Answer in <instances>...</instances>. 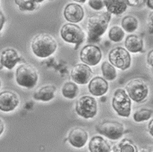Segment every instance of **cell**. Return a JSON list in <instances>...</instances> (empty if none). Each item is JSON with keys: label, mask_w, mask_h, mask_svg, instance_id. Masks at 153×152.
<instances>
[{"label": "cell", "mask_w": 153, "mask_h": 152, "mask_svg": "<svg viewBox=\"0 0 153 152\" xmlns=\"http://www.w3.org/2000/svg\"><path fill=\"white\" fill-rule=\"evenodd\" d=\"M83 8L76 3L68 4L64 10V16L67 21L72 23H77L83 19Z\"/></svg>", "instance_id": "14"}, {"label": "cell", "mask_w": 153, "mask_h": 152, "mask_svg": "<svg viewBox=\"0 0 153 152\" xmlns=\"http://www.w3.org/2000/svg\"><path fill=\"white\" fill-rule=\"evenodd\" d=\"M15 79L19 86L32 89L37 83L39 75L37 70L33 66L29 63H23L16 69Z\"/></svg>", "instance_id": "3"}, {"label": "cell", "mask_w": 153, "mask_h": 152, "mask_svg": "<svg viewBox=\"0 0 153 152\" xmlns=\"http://www.w3.org/2000/svg\"><path fill=\"white\" fill-rule=\"evenodd\" d=\"M60 35L64 41L74 44L77 46L85 39V35L82 28L73 23L64 24L60 30Z\"/></svg>", "instance_id": "8"}, {"label": "cell", "mask_w": 153, "mask_h": 152, "mask_svg": "<svg viewBox=\"0 0 153 152\" xmlns=\"http://www.w3.org/2000/svg\"><path fill=\"white\" fill-rule=\"evenodd\" d=\"M107 12L111 14L120 15L123 13L127 7L126 0H103Z\"/></svg>", "instance_id": "20"}, {"label": "cell", "mask_w": 153, "mask_h": 152, "mask_svg": "<svg viewBox=\"0 0 153 152\" xmlns=\"http://www.w3.org/2000/svg\"><path fill=\"white\" fill-rule=\"evenodd\" d=\"M5 22H6L5 15H4L2 11L0 10V32L2 30L4 24H5Z\"/></svg>", "instance_id": "30"}, {"label": "cell", "mask_w": 153, "mask_h": 152, "mask_svg": "<svg viewBox=\"0 0 153 152\" xmlns=\"http://www.w3.org/2000/svg\"><path fill=\"white\" fill-rule=\"evenodd\" d=\"M101 70L105 80L113 81L117 77V73L115 67L107 61L102 63Z\"/></svg>", "instance_id": "23"}, {"label": "cell", "mask_w": 153, "mask_h": 152, "mask_svg": "<svg viewBox=\"0 0 153 152\" xmlns=\"http://www.w3.org/2000/svg\"><path fill=\"white\" fill-rule=\"evenodd\" d=\"M125 46L128 52L133 53L141 52L143 49V41L138 35H128L125 41Z\"/></svg>", "instance_id": "19"}, {"label": "cell", "mask_w": 153, "mask_h": 152, "mask_svg": "<svg viewBox=\"0 0 153 152\" xmlns=\"http://www.w3.org/2000/svg\"><path fill=\"white\" fill-rule=\"evenodd\" d=\"M149 30L150 33H153V12L149 16Z\"/></svg>", "instance_id": "32"}, {"label": "cell", "mask_w": 153, "mask_h": 152, "mask_svg": "<svg viewBox=\"0 0 153 152\" xmlns=\"http://www.w3.org/2000/svg\"><path fill=\"white\" fill-rule=\"evenodd\" d=\"M147 62L149 65L151 66H153V50H151L147 54Z\"/></svg>", "instance_id": "31"}, {"label": "cell", "mask_w": 153, "mask_h": 152, "mask_svg": "<svg viewBox=\"0 0 153 152\" xmlns=\"http://www.w3.org/2000/svg\"><path fill=\"white\" fill-rule=\"evenodd\" d=\"M56 91L55 86L52 85H45L35 90L33 97L37 101L47 102L52 100L55 97Z\"/></svg>", "instance_id": "17"}, {"label": "cell", "mask_w": 153, "mask_h": 152, "mask_svg": "<svg viewBox=\"0 0 153 152\" xmlns=\"http://www.w3.org/2000/svg\"><path fill=\"white\" fill-rule=\"evenodd\" d=\"M127 5L131 7H139L142 5L146 0H126Z\"/></svg>", "instance_id": "29"}, {"label": "cell", "mask_w": 153, "mask_h": 152, "mask_svg": "<svg viewBox=\"0 0 153 152\" xmlns=\"http://www.w3.org/2000/svg\"><path fill=\"white\" fill-rule=\"evenodd\" d=\"M75 111L82 117L85 119L92 118L97 114V102L94 97L89 96H82L76 101Z\"/></svg>", "instance_id": "6"}, {"label": "cell", "mask_w": 153, "mask_h": 152, "mask_svg": "<svg viewBox=\"0 0 153 152\" xmlns=\"http://www.w3.org/2000/svg\"><path fill=\"white\" fill-rule=\"evenodd\" d=\"M111 14L108 12L91 15L88 19V41L97 42L106 31L111 20Z\"/></svg>", "instance_id": "1"}, {"label": "cell", "mask_w": 153, "mask_h": 152, "mask_svg": "<svg viewBox=\"0 0 153 152\" xmlns=\"http://www.w3.org/2000/svg\"><path fill=\"white\" fill-rule=\"evenodd\" d=\"M93 75L92 69L88 65L78 63L75 65L71 72L72 80L76 83L84 85L90 81Z\"/></svg>", "instance_id": "11"}, {"label": "cell", "mask_w": 153, "mask_h": 152, "mask_svg": "<svg viewBox=\"0 0 153 152\" xmlns=\"http://www.w3.org/2000/svg\"><path fill=\"white\" fill-rule=\"evenodd\" d=\"M15 4L18 7L20 10L33 11L37 7V3L34 0H14Z\"/></svg>", "instance_id": "26"}, {"label": "cell", "mask_w": 153, "mask_h": 152, "mask_svg": "<svg viewBox=\"0 0 153 152\" xmlns=\"http://www.w3.org/2000/svg\"><path fill=\"white\" fill-rule=\"evenodd\" d=\"M122 27L127 33H132L137 30L138 26V20L132 15H126L121 22Z\"/></svg>", "instance_id": "22"}, {"label": "cell", "mask_w": 153, "mask_h": 152, "mask_svg": "<svg viewBox=\"0 0 153 152\" xmlns=\"http://www.w3.org/2000/svg\"><path fill=\"white\" fill-rule=\"evenodd\" d=\"M142 152H153V146H149L143 148L142 149Z\"/></svg>", "instance_id": "34"}, {"label": "cell", "mask_w": 153, "mask_h": 152, "mask_svg": "<svg viewBox=\"0 0 153 152\" xmlns=\"http://www.w3.org/2000/svg\"><path fill=\"white\" fill-rule=\"evenodd\" d=\"M108 37L112 41L118 42L123 39L125 32L122 28L119 26H114L109 30Z\"/></svg>", "instance_id": "27"}, {"label": "cell", "mask_w": 153, "mask_h": 152, "mask_svg": "<svg viewBox=\"0 0 153 152\" xmlns=\"http://www.w3.org/2000/svg\"><path fill=\"white\" fill-rule=\"evenodd\" d=\"M88 138V133L82 128L76 127L70 131L68 140L70 144L76 148H81L86 144Z\"/></svg>", "instance_id": "15"}, {"label": "cell", "mask_w": 153, "mask_h": 152, "mask_svg": "<svg viewBox=\"0 0 153 152\" xmlns=\"http://www.w3.org/2000/svg\"><path fill=\"white\" fill-rule=\"evenodd\" d=\"M88 5L95 10H100L105 7L103 0H89Z\"/></svg>", "instance_id": "28"}, {"label": "cell", "mask_w": 153, "mask_h": 152, "mask_svg": "<svg viewBox=\"0 0 153 152\" xmlns=\"http://www.w3.org/2000/svg\"><path fill=\"white\" fill-rule=\"evenodd\" d=\"M90 152H111V148L109 143L103 137L96 136L91 139L88 144Z\"/></svg>", "instance_id": "18"}, {"label": "cell", "mask_w": 153, "mask_h": 152, "mask_svg": "<svg viewBox=\"0 0 153 152\" xmlns=\"http://www.w3.org/2000/svg\"><path fill=\"white\" fill-rule=\"evenodd\" d=\"M79 89L76 84L72 82L64 83L62 89L63 96L68 99H74L78 93Z\"/></svg>", "instance_id": "24"}, {"label": "cell", "mask_w": 153, "mask_h": 152, "mask_svg": "<svg viewBox=\"0 0 153 152\" xmlns=\"http://www.w3.org/2000/svg\"><path fill=\"white\" fill-rule=\"evenodd\" d=\"M125 88L129 97L138 103L145 101L149 94L147 85L140 79L131 80L126 85Z\"/></svg>", "instance_id": "7"}, {"label": "cell", "mask_w": 153, "mask_h": 152, "mask_svg": "<svg viewBox=\"0 0 153 152\" xmlns=\"http://www.w3.org/2000/svg\"><path fill=\"white\" fill-rule=\"evenodd\" d=\"M148 130H149V132L150 133V135L152 136H153V120H152L150 121V122L149 123Z\"/></svg>", "instance_id": "33"}, {"label": "cell", "mask_w": 153, "mask_h": 152, "mask_svg": "<svg viewBox=\"0 0 153 152\" xmlns=\"http://www.w3.org/2000/svg\"><path fill=\"white\" fill-rule=\"evenodd\" d=\"M20 104L19 97L12 91H4L0 93V111L10 112L14 111Z\"/></svg>", "instance_id": "12"}, {"label": "cell", "mask_w": 153, "mask_h": 152, "mask_svg": "<svg viewBox=\"0 0 153 152\" xmlns=\"http://www.w3.org/2000/svg\"><path fill=\"white\" fill-rule=\"evenodd\" d=\"M112 106L118 116L128 117L131 111V101L125 90L118 89L115 91L112 99Z\"/></svg>", "instance_id": "4"}, {"label": "cell", "mask_w": 153, "mask_h": 152, "mask_svg": "<svg viewBox=\"0 0 153 152\" xmlns=\"http://www.w3.org/2000/svg\"><path fill=\"white\" fill-rule=\"evenodd\" d=\"M147 2V5L150 9L153 10V0H146Z\"/></svg>", "instance_id": "36"}, {"label": "cell", "mask_w": 153, "mask_h": 152, "mask_svg": "<svg viewBox=\"0 0 153 152\" xmlns=\"http://www.w3.org/2000/svg\"><path fill=\"white\" fill-rule=\"evenodd\" d=\"M4 128H5V125L4 122L2 121V120L0 118V136L2 134V133L4 132Z\"/></svg>", "instance_id": "35"}, {"label": "cell", "mask_w": 153, "mask_h": 152, "mask_svg": "<svg viewBox=\"0 0 153 152\" xmlns=\"http://www.w3.org/2000/svg\"><path fill=\"white\" fill-rule=\"evenodd\" d=\"M153 111L152 109H140L136 111L133 115V118L135 122H140L149 120L153 116Z\"/></svg>", "instance_id": "25"}, {"label": "cell", "mask_w": 153, "mask_h": 152, "mask_svg": "<svg viewBox=\"0 0 153 152\" xmlns=\"http://www.w3.org/2000/svg\"><path fill=\"white\" fill-rule=\"evenodd\" d=\"M114 152H138V149L131 139L123 138L114 145Z\"/></svg>", "instance_id": "21"}, {"label": "cell", "mask_w": 153, "mask_h": 152, "mask_svg": "<svg viewBox=\"0 0 153 152\" xmlns=\"http://www.w3.org/2000/svg\"><path fill=\"white\" fill-rule=\"evenodd\" d=\"M1 81L0 80V88H1Z\"/></svg>", "instance_id": "39"}, {"label": "cell", "mask_w": 153, "mask_h": 152, "mask_svg": "<svg viewBox=\"0 0 153 152\" xmlns=\"http://www.w3.org/2000/svg\"><path fill=\"white\" fill-rule=\"evenodd\" d=\"M0 2H1V0H0Z\"/></svg>", "instance_id": "40"}, {"label": "cell", "mask_w": 153, "mask_h": 152, "mask_svg": "<svg viewBox=\"0 0 153 152\" xmlns=\"http://www.w3.org/2000/svg\"><path fill=\"white\" fill-rule=\"evenodd\" d=\"M96 131L99 134L112 140L121 138L125 132L124 126L114 120H105L96 126Z\"/></svg>", "instance_id": "5"}, {"label": "cell", "mask_w": 153, "mask_h": 152, "mask_svg": "<svg viewBox=\"0 0 153 152\" xmlns=\"http://www.w3.org/2000/svg\"><path fill=\"white\" fill-rule=\"evenodd\" d=\"M21 60V57L13 48L5 49L0 54V64L9 70L13 69Z\"/></svg>", "instance_id": "13"}, {"label": "cell", "mask_w": 153, "mask_h": 152, "mask_svg": "<svg viewBox=\"0 0 153 152\" xmlns=\"http://www.w3.org/2000/svg\"><path fill=\"white\" fill-rule=\"evenodd\" d=\"M88 90L94 96H102L108 90V83L105 78L97 76L91 80Z\"/></svg>", "instance_id": "16"}, {"label": "cell", "mask_w": 153, "mask_h": 152, "mask_svg": "<svg viewBox=\"0 0 153 152\" xmlns=\"http://www.w3.org/2000/svg\"><path fill=\"white\" fill-rule=\"evenodd\" d=\"M30 48L35 56L44 58L55 53L57 48V43L51 35L41 33L35 35L32 39Z\"/></svg>", "instance_id": "2"}, {"label": "cell", "mask_w": 153, "mask_h": 152, "mask_svg": "<svg viewBox=\"0 0 153 152\" xmlns=\"http://www.w3.org/2000/svg\"><path fill=\"white\" fill-rule=\"evenodd\" d=\"M73 1H74L75 2H78V3H84L87 0H73Z\"/></svg>", "instance_id": "37"}, {"label": "cell", "mask_w": 153, "mask_h": 152, "mask_svg": "<svg viewBox=\"0 0 153 152\" xmlns=\"http://www.w3.org/2000/svg\"><path fill=\"white\" fill-rule=\"evenodd\" d=\"M102 52L98 46L87 45L83 47L80 53V58L82 62L89 66H95L102 59Z\"/></svg>", "instance_id": "10"}, {"label": "cell", "mask_w": 153, "mask_h": 152, "mask_svg": "<svg viewBox=\"0 0 153 152\" xmlns=\"http://www.w3.org/2000/svg\"><path fill=\"white\" fill-rule=\"evenodd\" d=\"M108 60L114 66L122 70L128 69L131 64L129 52L122 47L112 49L108 54Z\"/></svg>", "instance_id": "9"}, {"label": "cell", "mask_w": 153, "mask_h": 152, "mask_svg": "<svg viewBox=\"0 0 153 152\" xmlns=\"http://www.w3.org/2000/svg\"><path fill=\"white\" fill-rule=\"evenodd\" d=\"M34 1L37 4H38V3H41L42 1H44V0H34Z\"/></svg>", "instance_id": "38"}]
</instances>
